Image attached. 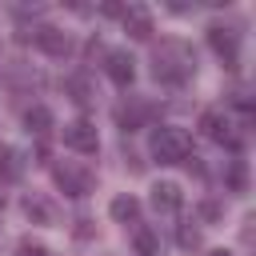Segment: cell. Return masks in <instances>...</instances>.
I'll return each mask as SVG.
<instances>
[{
    "label": "cell",
    "mask_w": 256,
    "mask_h": 256,
    "mask_svg": "<svg viewBox=\"0 0 256 256\" xmlns=\"http://www.w3.org/2000/svg\"><path fill=\"white\" fill-rule=\"evenodd\" d=\"M20 256H48L44 248H32V244H20Z\"/></svg>",
    "instance_id": "2e32d148"
},
{
    "label": "cell",
    "mask_w": 256,
    "mask_h": 256,
    "mask_svg": "<svg viewBox=\"0 0 256 256\" xmlns=\"http://www.w3.org/2000/svg\"><path fill=\"white\" fill-rule=\"evenodd\" d=\"M64 144L72 148V152H96L100 148V136H96V124H88V120H76V124H68L64 128Z\"/></svg>",
    "instance_id": "7a4b0ae2"
},
{
    "label": "cell",
    "mask_w": 256,
    "mask_h": 256,
    "mask_svg": "<svg viewBox=\"0 0 256 256\" xmlns=\"http://www.w3.org/2000/svg\"><path fill=\"white\" fill-rule=\"evenodd\" d=\"M244 180H248V176H244V164H240V160H236V164H232V168H228V184H232V188H236V192H244Z\"/></svg>",
    "instance_id": "5bb4252c"
},
{
    "label": "cell",
    "mask_w": 256,
    "mask_h": 256,
    "mask_svg": "<svg viewBox=\"0 0 256 256\" xmlns=\"http://www.w3.org/2000/svg\"><path fill=\"white\" fill-rule=\"evenodd\" d=\"M208 44L216 56H224V64H236V32L224 28V24H212L208 28Z\"/></svg>",
    "instance_id": "3957f363"
},
{
    "label": "cell",
    "mask_w": 256,
    "mask_h": 256,
    "mask_svg": "<svg viewBox=\"0 0 256 256\" xmlns=\"http://www.w3.org/2000/svg\"><path fill=\"white\" fill-rule=\"evenodd\" d=\"M136 248H140V256H156V232L152 228H140L136 232Z\"/></svg>",
    "instance_id": "4fadbf2b"
},
{
    "label": "cell",
    "mask_w": 256,
    "mask_h": 256,
    "mask_svg": "<svg viewBox=\"0 0 256 256\" xmlns=\"http://www.w3.org/2000/svg\"><path fill=\"white\" fill-rule=\"evenodd\" d=\"M200 212H204L208 220H216V216H220V208H216V204H200Z\"/></svg>",
    "instance_id": "e0dca14e"
},
{
    "label": "cell",
    "mask_w": 256,
    "mask_h": 256,
    "mask_svg": "<svg viewBox=\"0 0 256 256\" xmlns=\"http://www.w3.org/2000/svg\"><path fill=\"white\" fill-rule=\"evenodd\" d=\"M112 216H116V220H124V224H128V220H136V216H140L136 196H116V200H112Z\"/></svg>",
    "instance_id": "8fae6325"
},
{
    "label": "cell",
    "mask_w": 256,
    "mask_h": 256,
    "mask_svg": "<svg viewBox=\"0 0 256 256\" xmlns=\"http://www.w3.org/2000/svg\"><path fill=\"white\" fill-rule=\"evenodd\" d=\"M24 124H28V132H48V128H52V112H48L44 104H32V108L24 112Z\"/></svg>",
    "instance_id": "30bf717a"
},
{
    "label": "cell",
    "mask_w": 256,
    "mask_h": 256,
    "mask_svg": "<svg viewBox=\"0 0 256 256\" xmlns=\"http://www.w3.org/2000/svg\"><path fill=\"white\" fill-rule=\"evenodd\" d=\"M20 172H24V160H20V152L8 148V152L0 156V176H4V180H20Z\"/></svg>",
    "instance_id": "7c38bea8"
},
{
    "label": "cell",
    "mask_w": 256,
    "mask_h": 256,
    "mask_svg": "<svg viewBox=\"0 0 256 256\" xmlns=\"http://www.w3.org/2000/svg\"><path fill=\"white\" fill-rule=\"evenodd\" d=\"M36 44H40L48 56H64V52H68V36H64L60 28H52V24L36 28Z\"/></svg>",
    "instance_id": "5b68a950"
},
{
    "label": "cell",
    "mask_w": 256,
    "mask_h": 256,
    "mask_svg": "<svg viewBox=\"0 0 256 256\" xmlns=\"http://www.w3.org/2000/svg\"><path fill=\"white\" fill-rule=\"evenodd\" d=\"M136 60L128 56V52H108V80L112 84H120V88H128L132 84V76H136V68H132Z\"/></svg>",
    "instance_id": "277c9868"
},
{
    "label": "cell",
    "mask_w": 256,
    "mask_h": 256,
    "mask_svg": "<svg viewBox=\"0 0 256 256\" xmlns=\"http://www.w3.org/2000/svg\"><path fill=\"white\" fill-rule=\"evenodd\" d=\"M56 184H60L68 196H84V192H88V176H80V172H72V168H60V172H56Z\"/></svg>",
    "instance_id": "9c48e42d"
},
{
    "label": "cell",
    "mask_w": 256,
    "mask_h": 256,
    "mask_svg": "<svg viewBox=\"0 0 256 256\" xmlns=\"http://www.w3.org/2000/svg\"><path fill=\"white\" fill-rule=\"evenodd\" d=\"M152 156H156L160 164H180V160H188V136H184L180 128H156V136H152Z\"/></svg>",
    "instance_id": "6da1fadb"
},
{
    "label": "cell",
    "mask_w": 256,
    "mask_h": 256,
    "mask_svg": "<svg viewBox=\"0 0 256 256\" xmlns=\"http://www.w3.org/2000/svg\"><path fill=\"white\" fill-rule=\"evenodd\" d=\"M200 128H204V136H212V140H224V136H228V120H224L220 108H208V112L200 116Z\"/></svg>",
    "instance_id": "ba28073f"
},
{
    "label": "cell",
    "mask_w": 256,
    "mask_h": 256,
    "mask_svg": "<svg viewBox=\"0 0 256 256\" xmlns=\"http://www.w3.org/2000/svg\"><path fill=\"white\" fill-rule=\"evenodd\" d=\"M124 24H128V32H132L136 40H148V36H152V20H148L144 8H128V12H124Z\"/></svg>",
    "instance_id": "52a82bcc"
},
{
    "label": "cell",
    "mask_w": 256,
    "mask_h": 256,
    "mask_svg": "<svg viewBox=\"0 0 256 256\" xmlns=\"http://www.w3.org/2000/svg\"><path fill=\"white\" fill-rule=\"evenodd\" d=\"M208 256H232V252H224V248H216V252H208Z\"/></svg>",
    "instance_id": "ac0fdd59"
},
{
    "label": "cell",
    "mask_w": 256,
    "mask_h": 256,
    "mask_svg": "<svg viewBox=\"0 0 256 256\" xmlns=\"http://www.w3.org/2000/svg\"><path fill=\"white\" fill-rule=\"evenodd\" d=\"M180 244H184V248H196V244H200L196 228H180Z\"/></svg>",
    "instance_id": "9a60e30c"
},
{
    "label": "cell",
    "mask_w": 256,
    "mask_h": 256,
    "mask_svg": "<svg viewBox=\"0 0 256 256\" xmlns=\"http://www.w3.org/2000/svg\"><path fill=\"white\" fill-rule=\"evenodd\" d=\"M152 204H156V212H176L184 204V196H180L176 184H156L152 188Z\"/></svg>",
    "instance_id": "8992f818"
}]
</instances>
